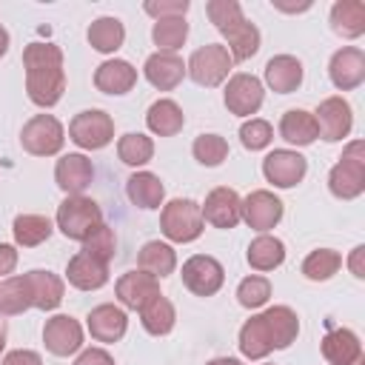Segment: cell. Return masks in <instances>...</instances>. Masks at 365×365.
Returning a JSON list of instances; mask_svg holds the SVG:
<instances>
[{
    "mask_svg": "<svg viewBox=\"0 0 365 365\" xmlns=\"http://www.w3.org/2000/svg\"><path fill=\"white\" fill-rule=\"evenodd\" d=\"M274 140V128L268 120H259V117H251L240 125V143L248 148V151H259L265 148L268 143Z\"/></svg>",
    "mask_w": 365,
    "mask_h": 365,
    "instance_id": "42",
    "label": "cell"
},
{
    "mask_svg": "<svg viewBox=\"0 0 365 365\" xmlns=\"http://www.w3.org/2000/svg\"><path fill=\"white\" fill-rule=\"evenodd\" d=\"M328 188L336 200H354L365 191V143L354 140L328 174Z\"/></svg>",
    "mask_w": 365,
    "mask_h": 365,
    "instance_id": "4",
    "label": "cell"
},
{
    "mask_svg": "<svg viewBox=\"0 0 365 365\" xmlns=\"http://www.w3.org/2000/svg\"><path fill=\"white\" fill-rule=\"evenodd\" d=\"M66 277H68V282H71L74 288H80V291H97V288H103V285L108 282V265L100 262V259H94L91 254L80 251V254H74V257L68 259Z\"/></svg>",
    "mask_w": 365,
    "mask_h": 365,
    "instance_id": "23",
    "label": "cell"
},
{
    "mask_svg": "<svg viewBox=\"0 0 365 365\" xmlns=\"http://www.w3.org/2000/svg\"><path fill=\"white\" fill-rule=\"evenodd\" d=\"M125 194H128V200H131L137 208L151 211V208H160V205H163L165 185L160 182L157 174H151V171H137V174H131V177L125 180Z\"/></svg>",
    "mask_w": 365,
    "mask_h": 365,
    "instance_id": "27",
    "label": "cell"
},
{
    "mask_svg": "<svg viewBox=\"0 0 365 365\" xmlns=\"http://www.w3.org/2000/svg\"><path fill=\"white\" fill-rule=\"evenodd\" d=\"M331 29L339 37H359L365 31V3L362 0H336L331 6Z\"/></svg>",
    "mask_w": 365,
    "mask_h": 365,
    "instance_id": "29",
    "label": "cell"
},
{
    "mask_svg": "<svg viewBox=\"0 0 365 365\" xmlns=\"http://www.w3.org/2000/svg\"><path fill=\"white\" fill-rule=\"evenodd\" d=\"M74 365H114V359H111V354L103 351V348H86V351L74 359Z\"/></svg>",
    "mask_w": 365,
    "mask_h": 365,
    "instance_id": "46",
    "label": "cell"
},
{
    "mask_svg": "<svg viewBox=\"0 0 365 365\" xmlns=\"http://www.w3.org/2000/svg\"><path fill=\"white\" fill-rule=\"evenodd\" d=\"M23 66H26L29 100L40 108L57 106L63 91H66V68H63L60 46H54V43H29L23 48Z\"/></svg>",
    "mask_w": 365,
    "mask_h": 365,
    "instance_id": "2",
    "label": "cell"
},
{
    "mask_svg": "<svg viewBox=\"0 0 365 365\" xmlns=\"http://www.w3.org/2000/svg\"><path fill=\"white\" fill-rule=\"evenodd\" d=\"M202 225H205V220H202L200 202L180 197V200H171L163 205L160 228L171 242H194L202 234Z\"/></svg>",
    "mask_w": 365,
    "mask_h": 365,
    "instance_id": "6",
    "label": "cell"
},
{
    "mask_svg": "<svg viewBox=\"0 0 365 365\" xmlns=\"http://www.w3.org/2000/svg\"><path fill=\"white\" fill-rule=\"evenodd\" d=\"M362 257H365V245H356L351 251V259H348V268L356 279H365V268H362Z\"/></svg>",
    "mask_w": 365,
    "mask_h": 365,
    "instance_id": "48",
    "label": "cell"
},
{
    "mask_svg": "<svg viewBox=\"0 0 365 365\" xmlns=\"http://www.w3.org/2000/svg\"><path fill=\"white\" fill-rule=\"evenodd\" d=\"M143 71H145V80H148L154 88L171 91V88H177V86L182 83V77H185V63H182V57H177V54H171V51H154V54L145 60Z\"/></svg>",
    "mask_w": 365,
    "mask_h": 365,
    "instance_id": "21",
    "label": "cell"
},
{
    "mask_svg": "<svg viewBox=\"0 0 365 365\" xmlns=\"http://www.w3.org/2000/svg\"><path fill=\"white\" fill-rule=\"evenodd\" d=\"M117 157L125 163V165H145L151 157H154V143L151 137L140 134V131H128L117 140Z\"/></svg>",
    "mask_w": 365,
    "mask_h": 365,
    "instance_id": "39",
    "label": "cell"
},
{
    "mask_svg": "<svg viewBox=\"0 0 365 365\" xmlns=\"http://www.w3.org/2000/svg\"><path fill=\"white\" fill-rule=\"evenodd\" d=\"M245 259L254 271H274L285 259V245H282V240H277L271 234H259V237L251 240Z\"/></svg>",
    "mask_w": 365,
    "mask_h": 365,
    "instance_id": "32",
    "label": "cell"
},
{
    "mask_svg": "<svg viewBox=\"0 0 365 365\" xmlns=\"http://www.w3.org/2000/svg\"><path fill=\"white\" fill-rule=\"evenodd\" d=\"M114 291H117V299H120L125 308L140 311L148 299H154V297L160 294V282H157V277H151V274H145V271L137 268V271L123 274V277L117 279Z\"/></svg>",
    "mask_w": 365,
    "mask_h": 365,
    "instance_id": "20",
    "label": "cell"
},
{
    "mask_svg": "<svg viewBox=\"0 0 365 365\" xmlns=\"http://www.w3.org/2000/svg\"><path fill=\"white\" fill-rule=\"evenodd\" d=\"M6 336H9V328H6V319H3V314H0V351L6 348Z\"/></svg>",
    "mask_w": 365,
    "mask_h": 365,
    "instance_id": "51",
    "label": "cell"
},
{
    "mask_svg": "<svg viewBox=\"0 0 365 365\" xmlns=\"http://www.w3.org/2000/svg\"><path fill=\"white\" fill-rule=\"evenodd\" d=\"M225 271L222 265L208 254H194L182 262V285L197 297H211L222 288Z\"/></svg>",
    "mask_w": 365,
    "mask_h": 365,
    "instance_id": "10",
    "label": "cell"
},
{
    "mask_svg": "<svg viewBox=\"0 0 365 365\" xmlns=\"http://www.w3.org/2000/svg\"><path fill=\"white\" fill-rule=\"evenodd\" d=\"M205 365H242V362L234 359V356H217V359H211V362H205Z\"/></svg>",
    "mask_w": 365,
    "mask_h": 365,
    "instance_id": "49",
    "label": "cell"
},
{
    "mask_svg": "<svg viewBox=\"0 0 365 365\" xmlns=\"http://www.w3.org/2000/svg\"><path fill=\"white\" fill-rule=\"evenodd\" d=\"M17 265V251L9 242H0V277H9Z\"/></svg>",
    "mask_w": 365,
    "mask_h": 365,
    "instance_id": "47",
    "label": "cell"
},
{
    "mask_svg": "<svg viewBox=\"0 0 365 365\" xmlns=\"http://www.w3.org/2000/svg\"><path fill=\"white\" fill-rule=\"evenodd\" d=\"M26 282H29V291H31V308L54 311L63 302V279L57 274L34 268V271L26 274Z\"/></svg>",
    "mask_w": 365,
    "mask_h": 365,
    "instance_id": "25",
    "label": "cell"
},
{
    "mask_svg": "<svg viewBox=\"0 0 365 365\" xmlns=\"http://www.w3.org/2000/svg\"><path fill=\"white\" fill-rule=\"evenodd\" d=\"M268 297H271V282L265 277L251 274L237 285V302L242 308H262L268 302Z\"/></svg>",
    "mask_w": 365,
    "mask_h": 365,
    "instance_id": "41",
    "label": "cell"
},
{
    "mask_svg": "<svg viewBox=\"0 0 365 365\" xmlns=\"http://www.w3.org/2000/svg\"><path fill=\"white\" fill-rule=\"evenodd\" d=\"M328 77L339 91H351L356 86H362L365 80V51L356 46H345L339 51L331 54L328 63Z\"/></svg>",
    "mask_w": 365,
    "mask_h": 365,
    "instance_id": "15",
    "label": "cell"
},
{
    "mask_svg": "<svg viewBox=\"0 0 365 365\" xmlns=\"http://www.w3.org/2000/svg\"><path fill=\"white\" fill-rule=\"evenodd\" d=\"M242 220H245L254 231H268V228H274V225L282 220V200L274 197V194L265 191V188L251 191V194L242 200Z\"/></svg>",
    "mask_w": 365,
    "mask_h": 365,
    "instance_id": "17",
    "label": "cell"
},
{
    "mask_svg": "<svg viewBox=\"0 0 365 365\" xmlns=\"http://www.w3.org/2000/svg\"><path fill=\"white\" fill-rule=\"evenodd\" d=\"M63 140H66V131H63L60 120L51 117V114H34L23 125V131H20L23 148L29 154H34V157H51V154H57L63 148Z\"/></svg>",
    "mask_w": 365,
    "mask_h": 365,
    "instance_id": "9",
    "label": "cell"
},
{
    "mask_svg": "<svg viewBox=\"0 0 365 365\" xmlns=\"http://www.w3.org/2000/svg\"><path fill=\"white\" fill-rule=\"evenodd\" d=\"M125 328H128L125 311L111 302H103L88 311V331L97 342H117V339H123Z\"/></svg>",
    "mask_w": 365,
    "mask_h": 365,
    "instance_id": "22",
    "label": "cell"
},
{
    "mask_svg": "<svg viewBox=\"0 0 365 365\" xmlns=\"http://www.w3.org/2000/svg\"><path fill=\"white\" fill-rule=\"evenodd\" d=\"M322 356L331 365H365L362 342L348 328H331L322 336Z\"/></svg>",
    "mask_w": 365,
    "mask_h": 365,
    "instance_id": "18",
    "label": "cell"
},
{
    "mask_svg": "<svg viewBox=\"0 0 365 365\" xmlns=\"http://www.w3.org/2000/svg\"><path fill=\"white\" fill-rule=\"evenodd\" d=\"M234 60L228 54L225 46L220 43H208V46H200L191 57H188V66H185V74H191V80L197 86H205V88H214L220 86L228 71H231Z\"/></svg>",
    "mask_w": 365,
    "mask_h": 365,
    "instance_id": "7",
    "label": "cell"
},
{
    "mask_svg": "<svg viewBox=\"0 0 365 365\" xmlns=\"http://www.w3.org/2000/svg\"><path fill=\"white\" fill-rule=\"evenodd\" d=\"M188 0H160V3H145L143 9H145V14H151L154 20H163V17H185V11H188Z\"/></svg>",
    "mask_w": 365,
    "mask_h": 365,
    "instance_id": "44",
    "label": "cell"
},
{
    "mask_svg": "<svg viewBox=\"0 0 365 365\" xmlns=\"http://www.w3.org/2000/svg\"><path fill=\"white\" fill-rule=\"evenodd\" d=\"M262 94H265V91H262V83H259L254 74L240 71V74H234V77L228 80L222 100H225V108H228L231 114L251 117V114L259 111V106H262Z\"/></svg>",
    "mask_w": 365,
    "mask_h": 365,
    "instance_id": "12",
    "label": "cell"
},
{
    "mask_svg": "<svg viewBox=\"0 0 365 365\" xmlns=\"http://www.w3.org/2000/svg\"><path fill=\"white\" fill-rule=\"evenodd\" d=\"M299 334V317L288 305L265 308L240 328V351L248 359H262L271 351L288 348Z\"/></svg>",
    "mask_w": 365,
    "mask_h": 365,
    "instance_id": "1",
    "label": "cell"
},
{
    "mask_svg": "<svg viewBox=\"0 0 365 365\" xmlns=\"http://www.w3.org/2000/svg\"><path fill=\"white\" fill-rule=\"evenodd\" d=\"M103 225V211L100 205L91 200V197H83V194H74V197H66L60 205H57V228L68 237V240H88L97 228Z\"/></svg>",
    "mask_w": 365,
    "mask_h": 365,
    "instance_id": "5",
    "label": "cell"
},
{
    "mask_svg": "<svg viewBox=\"0 0 365 365\" xmlns=\"http://www.w3.org/2000/svg\"><path fill=\"white\" fill-rule=\"evenodd\" d=\"M3 365H43V359H40L37 351L17 348V351H9V354L3 356Z\"/></svg>",
    "mask_w": 365,
    "mask_h": 365,
    "instance_id": "45",
    "label": "cell"
},
{
    "mask_svg": "<svg viewBox=\"0 0 365 365\" xmlns=\"http://www.w3.org/2000/svg\"><path fill=\"white\" fill-rule=\"evenodd\" d=\"M200 211H202V220L211 222L214 228H234L242 220V200L234 188L220 185V188L208 191Z\"/></svg>",
    "mask_w": 365,
    "mask_h": 365,
    "instance_id": "13",
    "label": "cell"
},
{
    "mask_svg": "<svg viewBox=\"0 0 365 365\" xmlns=\"http://www.w3.org/2000/svg\"><path fill=\"white\" fill-rule=\"evenodd\" d=\"M114 248H117V237H114V231H111L106 222H103L88 240H83V251L91 254L94 259L106 262V265H108V259L114 257Z\"/></svg>",
    "mask_w": 365,
    "mask_h": 365,
    "instance_id": "43",
    "label": "cell"
},
{
    "mask_svg": "<svg viewBox=\"0 0 365 365\" xmlns=\"http://www.w3.org/2000/svg\"><path fill=\"white\" fill-rule=\"evenodd\" d=\"M140 322L143 328L151 334V336H165L171 334L174 322H177V314H174V305L168 297L157 294L154 299H148L143 308H140Z\"/></svg>",
    "mask_w": 365,
    "mask_h": 365,
    "instance_id": "33",
    "label": "cell"
},
{
    "mask_svg": "<svg viewBox=\"0 0 365 365\" xmlns=\"http://www.w3.org/2000/svg\"><path fill=\"white\" fill-rule=\"evenodd\" d=\"M137 83V68L128 60H106L94 71V86L103 94H125Z\"/></svg>",
    "mask_w": 365,
    "mask_h": 365,
    "instance_id": "24",
    "label": "cell"
},
{
    "mask_svg": "<svg viewBox=\"0 0 365 365\" xmlns=\"http://www.w3.org/2000/svg\"><path fill=\"white\" fill-rule=\"evenodd\" d=\"M91 177H94V168L86 154H63L54 165V180L68 197L83 194L91 185Z\"/></svg>",
    "mask_w": 365,
    "mask_h": 365,
    "instance_id": "19",
    "label": "cell"
},
{
    "mask_svg": "<svg viewBox=\"0 0 365 365\" xmlns=\"http://www.w3.org/2000/svg\"><path fill=\"white\" fill-rule=\"evenodd\" d=\"M314 120H317L319 137L328 140V143H336V140L348 137V131L354 125V111H351L348 100H342V97H325L319 103V108L314 111Z\"/></svg>",
    "mask_w": 365,
    "mask_h": 365,
    "instance_id": "14",
    "label": "cell"
},
{
    "mask_svg": "<svg viewBox=\"0 0 365 365\" xmlns=\"http://www.w3.org/2000/svg\"><path fill=\"white\" fill-rule=\"evenodd\" d=\"M137 265H140V271H145V274L163 279V277L174 274V268H177V254H174V248H171L168 242L151 240V242H145V245L140 248Z\"/></svg>",
    "mask_w": 365,
    "mask_h": 365,
    "instance_id": "31",
    "label": "cell"
},
{
    "mask_svg": "<svg viewBox=\"0 0 365 365\" xmlns=\"http://www.w3.org/2000/svg\"><path fill=\"white\" fill-rule=\"evenodd\" d=\"M68 137L86 151L106 148L114 140V120L100 108H86L68 123Z\"/></svg>",
    "mask_w": 365,
    "mask_h": 365,
    "instance_id": "8",
    "label": "cell"
},
{
    "mask_svg": "<svg viewBox=\"0 0 365 365\" xmlns=\"http://www.w3.org/2000/svg\"><path fill=\"white\" fill-rule=\"evenodd\" d=\"M191 151H194V160H197L200 165L214 168V165H220V163L228 157V143H225V137H220V134H200V137L194 140Z\"/></svg>",
    "mask_w": 365,
    "mask_h": 365,
    "instance_id": "40",
    "label": "cell"
},
{
    "mask_svg": "<svg viewBox=\"0 0 365 365\" xmlns=\"http://www.w3.org/2000/svg\"><path fill=\"white\" fill-rule=\"evenodd\" d=\"M265 83L277 94H291L302 83V63L291 54H277L265 63Z\"/></svg>",
    "mask_w": 365,
    "mask_h": 365,
    "instance_id": "26",
    "label": "cell"
},
{
    "mask_svg": "<svg viewBox=\"0 0 365 365\" xmlns=\"http://www.w3.org/2000/svg\"><path fill=\"white\" fill-rule=\"evenodd\" d=\"M188 37V23L185 17H163V20H154L151 26V40L160 46V51H177Z\"/></svg>",
    "mask_w": 365,
    "mask_h": 365,
    "instance_id": "38",
    "label": "cell"
},
{
    "mask_svg": "<svg viewBox=\"0 0 365 365\" xmlns=\"http://www.w3.org/2000/svg\"><path fill=\"white\" fill-rule=\"evenodd\" d=\"M145 125H148L157 137H174L177 131H182L185 114H182V108H180L174 100L163 97V100H154V103L148 106V111H145Z\"/></svg>",
    "mask_w": 365,
    "mask_h": 365,
    "instance_id": "28",
    "label": "cell"
},
{
    "mask_svg": "<svg viewBox=\"0 0 365 365\" xmlns=\"http://www.w3.org/2000/svg\"><path fill=\"white\" fill-rule=\"evenodd\" d=\"M43 342L54 356H68L74 351H80L83 345V328L74 317L68 314H57L51 319H46L43 328Z\"/></svg>",
    "mask_w": 365,
    "mask_h": 365,
    "instance_id": "16",
    "label": "cell"
},
{
    "mask_svg": "<svg viewBox=\"0 0 365 365\" xmlns=\"http://www.w3.org/2000/svg\"><path fill=\"white\" fill-rule=\"evenodd\" d=\"M339 265H342L339 251H334V248H317V251H311L302 259V274L311 282H325V279H331L339 271Z\"/></svg>",
    "mask_w": 365,
    "mask_h": 365,
    "instance_id": "37",
    "label": "cell"
},
{
    "mask_svg": "<svg viewBox=\"0 0 365 365\" xmlns=\"http://www.w3.org/2000/svg\"><path fill=\"white\" fill-rule=\"evenodd\" d=\"M123 40H125V29L117 17H97L88 26V43L103 54L117 51L123 46Z\"/></svg>",
    "mask_w": 365,
    "mask_h": 365,
    "instance_id": "36",
    "label": "cell"
},
{
    "mask_svg": "<svg viewBox=\"0 0 365 365\" xmlns=\"http://www.w3.org/2000/svg\"><path fill=\"white\" fill-rule=\"evenodd\" d=\"M279 137L288 140L291 145H311L319 137V128H317L314 114L305 111V108L285 111L282 120H279Z\"/></svg>",
    "mask_w": 365,
    "mask_h": 365,
    "instance_id": "30",
    "label": "cell"
},
{
    "mask_svg": "<svg viewBox=\"0 0 365 365\" xmlns=\"http://www.w3.org/2000/svg\"><path fill=\"white\" fill-rule=\"evenodd\" d=\"M51 231H54V225L43 214H17L14 222H11L14 242L23 245V248H34V245L46 242L51 237Z\"/></svg>",
    "mask_w": 365,
    "mask_h": 365,
    "instance_id": "34",
    "label": "cell"
},
{
    "mask_svg": "<svg viewBox=\"0 0 365 365\" xmlns=\"http://www.w3.org/2000/svg\"><path fill=\"white\" fill-rule=\"evenodd\" d=\"M6 51H9V31L0 26V57H6Z\"/></svg>",
    "mask_w": 365,
    "mask_h": 365,
    "instance_id": "50",
    "label": "cell"
},
{
    "mask_svg": "<svg viewBox=\"0 0 365 365\" xmlns=\"http://www.w3.org/2000/svg\"><path fill=\"white\" fill-rule=\"evenodd\" d=\"M211 23L220 29V34L228 40L231 60H248L259 51V29L245 20L242 6L237 0H211L205 6Z\"/></svg>",
    "mask_w": 365,
    "mask_h": 365,
    "instance_id": "3",
    "label": "cell"
},
{
    "mask_svg": "<svg viewBox=\"0 0 365 365\" xmlns=\"http://www.w3.org/2000/svg\"><path fill=\"white\" fill-rule=\"evenodd\" d=\"M305 171H308L305 157L299 151H291V148H274L262 160V174L277 188H294L305 177Z\"/></svg>",
    "mask_w": 365,
    "mask_h": 365,
    "instance_id": "11",
    "label": "cell"
},
{
    "mask_svg": "<svg viewBox=\"0 0 365 365\" xmlns=\"http://www.w3.org/2000/svg\"><path fill=\"white\" fill-rule=\"evenodd\" d=\"M29 308H31V291H29L26 274L23 277H6L0 282V314L14 317V314H23Z\"/></svg>",
    "mask_w": 365,
    "mask_h": 365,
    "instance_id": "35",
    "label": "cell"
}]
</instances>
